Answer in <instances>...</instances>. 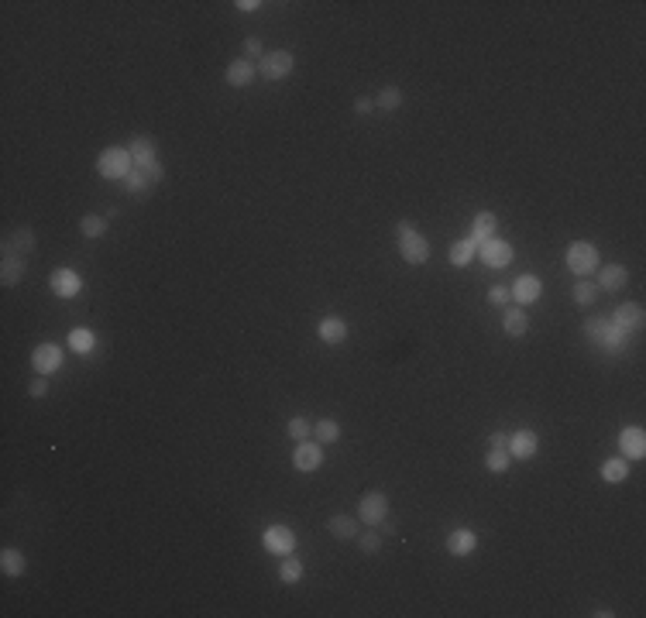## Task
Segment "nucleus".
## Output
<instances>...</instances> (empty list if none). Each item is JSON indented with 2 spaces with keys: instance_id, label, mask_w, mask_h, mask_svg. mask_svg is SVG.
Listing matches in <instances>:
<instances>
[{
  "instance_id": "a19ab883",
  "label": "nucleus",
  "mask_w": 646,
  "mask_h": 618,
  "mask_svg": "<svg viewBox=\"0 0 646 618\" xmlns=\"http://www.w3.org/2000/svg\"><path fill=\"white\" fill-rule=\"evenodd\" d=\"M489 303H491V306H509V303H512V289H509V286H491V289H489Z\"/></svg>"
},
{
  "instance_id": "c03bdc74",
  "label": "nucleus",
  "mask_w": 646,
  "mask_h": 618,
  "mask_svg": "<svg viewBox=\"0 0 646 618\" xmlns=\"http://www.w3.org/2000/svg\"><path fill=\"white\" fill-rule=\"evenodd\" d=\"M244 52H248V58H261V56H265V52H261V41H258V38H248Z\"/></svg>"
},
{
  "instance_id": "c756f323",
  "label": "nucleus",
  "mask_w": 646,
  "mask_h": 618,
  "mask_svg": "<svg viewBox=\"0 0 646 618\" xmlns=\"http://www.w3.org/2000/svg\"><path fill=\"white\" fill-rule=\"evenodd\" d=\"M313 436H316V444L320 446L337 444V440H340V423H337V419H320V423L313 426Z\"/></svg>"
},
{
  "instance_id": "cd10ccee",
  "label": "nucleus",
  "mask_w": 646,
  "mask_h": 618,
  "mask_svg": "<svg viewBox=\"0 0 646 618\" xmlns=\"http://www.w3.org/2000/svg\"><path fill=\"white\" fill-rule=\"evenodd\" d=\"M602 478H605L608 484H622L629 478V461L626 457H608V461L602 464Z\"/></svg>"
},
{
  "instance_id": "b1692460",
  "label": "nucleus",
  "mask_w": 646,
  "mask_h": 618,
  "mask_svg": "<svg viewBox=\"0 0 646 618\" xmlns=\"http://www.w3.org/2000/svg\"><path fill=\"white\" fill-rule=\"evenodd\" d=\"M24 567H28V560H24V553H21V550L7 546V550L0 553V570H4L7 577H21V574H24Z\"/></svg>"
},
{
  "instance_id": "473e14b6",
  "label": "nucleus",
  "mask_w": 646,
  "mask_h": 618,
  "mask_svg": "<svg viewBox=\"0 0 646 618\" xmlns=\"http://www.w3.org/2000/svg\"><path fill=\"white\" fill-rule=\"evenodd\" d=\"M79 231H83V237L97 241V237H103V234H107V220H103V216H97V213H90V216H83V220H79Z\"/></svg>"
},
{
  "instance_id": "2f4dec72",
  "label": "nucleus",
  "mask_w": 646,
  "mask_h": 618,
  "mask_svg": "<svg viewBox=\"0 0 646 618\" xmlns=\"http://www.w3.org/2000/svg\"><path fill=\"white\" fill-rule=\"evenodd\" d=\"M375 107L378 110H399L402 107V90L399 86H382L378 97H375Z\"/></svg>"
},
{
  "instance_id": "a18cd8bd",
  "label": "nucleus",
  "mask_w": 646,
  "mask_h": 618,
  "mask_svg": "<svg viewBox=\"0 0 646 618\" xmlns=\"http://www.w3.org/2000/svg\"><path fill=\"white\" fill-rule=\"evenodd\" d=\"M506 444H509V433H502V429H495L489 436V450L491 446H506Z\"/></svg>"
},
{
  "instance_id": "a878e982",
  "label": "nucleus",
  "mask_w": 646,
  "mask_h": 618,
  "mask_svg": "<svg viewBox=\"0 0 646 618\" xmlns=\"http://www.w3.org/2000/svg\"><path fill=\"white\" fill-rule=\"evenodd\" d=\"M24 271H28V261H24V258H4V265H0V282H4V286H18L21 278H24Z\"/></svg>"
},
{
  "instance_id": "09e8293b",
  "label": "nucleus",
  "mask_w": 646,
  "mask_h": 618,
  "mask_svg": "<svg viewBox=\"0 0 646 618\" xmlns=\"http://www.w3.org/2000/svg\"><path fill=\"white\" fill-rule=\"evenodd\" d=\"M591 615H595V618H612V612H608V608H595Z\"/></svg>"
},
{
  "instance_id": "c85d7f7f",
  "label": "nucleus",
  "mask_w": 646,
  "mask_h": 618,
  "mask_svg": "<svg viewBox=\"0 0 646 618\" xmlns=\"http://www.w3.org/2000/svg\"><path fill=\"white\" fill-rule=\"evenodd\" d=\"M278 580L282 584H299L303 580V563H299V557H293V553L282 557V563H278Z\"/></svg>"
},
{
  "instance_id": "aec40b11",
  "label": "nucleus",
  "mask_w": 646,
  "mask_h": 618,
  "mask_svg": "<svg viewBox=\"0 0 646 618\" xmlns=\"http://www.w3.org/2000/svg\"><path fill=\"white\" fill-rule=\"evenodd\" d=\"M474 546H478L474 529H454L451 536H447V550H451V557H468V553H474Z\"/></svg>"
},
{
  "instance_id": "dca6fc26",
  "label": "nucleus",
  "mask_w": 646,
  "mask_h": 618,
  "mask_svg": "<svg viewBox=\"0 0 646 618\" xmlns=\"http://www.w3.org/2000/svg\"><path fill=\"white\" fill-rule=\"evenodd\" d=\"M509 289H512V303H523V306H529V303H536V299H540L543 282H540L536 275H519Z\"/></svg>"
},
{
  "instance_id": "7c9ffc66",
  "label": "nucleus",
  "mask_w": 646,
  "mask_h": 618,
  "mask_svg": "<svg viewBox=\"0 0 646 618\" xmlns=\"http://www.w3.org/2000/svg\"><path fill=\"white\" fill-rule=\"evenodd\" d=\"M509 464H512V457H509V450H506V446H491L489 454H485V467H489L491 474H506V471H509Z\"/></svg>"
},
{
  "instance_id": "39448f33",
  "label": "nucleus",
  "mask_w": 646,
  "mask_h": 618,
  "mask_svg": "<svg viewBox=\"0 0 646 618\" xmlns=\"http://www.w3.org/2000/svg\"><path fill=\"white\" fill-rule=\"evenodd\" d=\"M261 543H265V550L275 553V557H286V553H293L296 550V536L289 525H269L265 533H261Z\"/></svg>"
},
{
  "instance_id": "423d86ee",
  "label": "nucleus",
  "mask_w": 646,
  "mask_h": 618,
  "mask_svg": "<svg viewBox=\"0 0 646 618\" xmlns=\"http://www.w3.org/2000/svg\"><path fill=\"white\" fill-rule=\"evenodd\" d=\"M385 515H389V498L382 491H368L361 498V505H358V519L365 522V525H378Z\"/></svg>"
},
{
  "instance_id": "e433bc0d",
  "label": "nucleus",
  "mask_w": 646,
  "mask_h": 618,
  "mask_svg": "<svg viewBox=\"0 0 646 618\" xmlns=\"http://www.w3.org/2000/svg\"><path fill=\"white\" fill-rule=\"evenodd\" d=\"M286 433H289V436H293L296 444H299V440H310V433H313V426L306 423V419H303V416H293V419H289V423H286Z\"/></svg>"
},
{
  "instance_id": "37998d69",
  "label": "nucleus",
  "mask_w": 646,
  "mask_h": 618,
  "mask_svg": "<svg viewBox=\"0 0 646 618\" xmlns=\"http://www.w3.org/2000/svg\"><path fill=\"white\" fill-rule=\"evenodd\" d=\"M372 110H375V100L372 97H358V100H354V114H358V117L372 114Z\"/></svg>"
},
{
  "instance_id": "0eeeda50",
  "label": "nucleus",
  "mask_w": 646,
  "mask_h": 618,
  "mask_svg": "<svg viewBox=\"0 0 646 618\" xmlns=\"http://www.w3.org/2000/svg\"><path fill=\"white\" fill-rule=\"evenodd\" d=\"M35 251V231L31 227H18L4 237V258H28Z\"/></svg>"
},
{
  "instance_id": "4be33fe9",
  "label": "nucleus",
  "mask_w": 646,
  "mask_h": 618,
  "mask_svg": "<svg viewBox=\"0 0 646 618\" xmlns=\"http://www.w3.org/2000/svg\"><path fill=\"white\" fill-rule=\"evenodd\" d=\"M502 330H506L509 337H526V330H529L526 309H516V306L506 309V313H502Z\"/></svg>"
},
{
  "instance_id": "6ab92c4d",
  "label": "nucleus",
  "mask_w": 646,
  "mask_h": 618,
  "mask_svg": "<svg viewBox=\"0 0 646 618\" xmlns=\"http://www.w3.org/2000/svg\"><path fill=\"white\" fill-rule=\"evenodd\" d=\"M626 282H629L626 265H602V271H598V289L602 292H619Z\"/></svg>"
},
{
  "instance_id": "c9c22d12",
  "label": "nucleus",
  "mask_w": 646,
  "mask_h": 618,
  "mask_svg": "<svg viewBox=\"0 0 646 618\" xmlns=\"http://www.w3.org/2000/svg\"><path fill=\"white\" fill-rule=\"evenodd\" d=\"M358 546H361V553H378L382 550V533L378 529H365V533H358Z\"/></svg>"
},
{
  "instance_id": "ea45409f",
  "label": "nucleus",
  "mask_w": 646,
  "mask_h": 618,
  "mask_svg": "<svg viewBox=\"0 0 646 618\" xmlns=\"http://www.w3.org/2000/svg\"><path fill=\"white\" fill-rule=\"evenodd\" d=\"M137 172H145L148 175V182H152V186H158V182H162V179H165V169H162V162H145V165H135Z\"/></svg>"
},
{
  "instance_id": "9d476101",
  "label": "nucleus",
  "mask_w": 646,
  "mask_h": 618,
  "mask_svg": "<svg viewBox=\"0 0 646 618\" xmlns=\"http://www.w3.org/2000/svg\"><path fill=\"white\" fill-rule=\"evenodd\" d=\"M320 464H323V446L316 444V440L313 444H310V440H299V444H296V454H293L296 471H306V474H310V471H316Z\"/></svg>"
},
{
  "instance_id": "9b49d317",
  "label": "nucleus",
  "mask_w": 646,
  "mask_h": 618,
  "mask_svg": "<svg viewBox=\"0 0 646 618\" xmlns=\"http://www.w3.org/2000/svg\"><path fill=\"white\" fill-rule=\"evenodd\" d=\"M619 454L626 457V461H640L646 454V433L640 426H626L622 433H619Z\"/></svg>"
},
{
  "instance_id": "58836bf2",
  "label": "nucleus",
  "mask_w": 646,
  "mask_h": 618,
  "mask_svg": "<svg viewBox=\"0 0 646 618\" xmlns=\"http://www.w3.org/2000/svg\"><path fill=\"white\" fill-rule=\"evenodd\" d=\"M124 186H127V193H131V196H145L148 189H152L148 175H145V172H137V169H135L131 175H127V179H124Z\"/></svg>"
},
{
  "instance_id": "f704fd0d",
  "label": "nucleus",
  "mask_w": 646,
  "mask_h": 618,
  "mask_svg": "<svg viewBox=\"0 0 646 618\" xmlns=\"http://www.w3.org/2000/svg\"><path fill=\"white\" fill-rule=\"evenodd\" d=\"M598 299V286L595 282H574V303L578 306H591Z\"/></svg>"
},
{
  "instance_id": "5701e85b",
  "label": "nucleus",
  "mask_w": 646,
  "mask_h": 618,
  "mask_svg": "<svg viewBox=\"0 0 646 618\" xmlns=\"http://www.w3.org/2000/svg\"><path fill=\"white\" fill-rule=\"evenodd\" d=\"M327 529L333 533V540H358V519H351V515H344V512H337V515H330V522H327Z\"/></svg>"
},
{
  "instance_id": "a211bd4d",
  "label": "nucleus",
  "mask_w": 646,
  "mask_h": 618,
  "mask_svg": "<svg viewBox=\"0 0 646 618\" xmlns=\"http://www.w3.org/2000/svg\"><path fill=\"white\" fill-rule=\"evenodd\" d=\"M495 227H499V216H495V213H478V216H474V224H471V244H474V248H481V244H489L491 237H495Z\"/></svg>"
},
{
  "instance_id": "bb28decb",
  "label": "nucleus",
  "mask_w": 646,
  "mask_h": 618,
  "mask_svg": "<svg viewBox=\"0 0 646 618\" xmlns=\"http://www.w3.org/2000/svg\"><path fill=\"white\" fill-rule=\"evenodd\" d=\"M474 254H478V248H474L468 237H464V241H454V244H451L447 261H451L454 268H464V265H471V258H474Z\"/></svg>"
},
{
  "instance_id": "412c9836",
  "label": "nucleus",
  "mask_w": 646,
  "mask_h": 618,
  "mask_svg": "<svg viewBox=\"0 0 646 618\" xmlns=\"http://www.w3.org/2000/svg\"><path fill=\"white\" fill-rule=\"evenodd\" d=\"M131 158H135V165H145V162H155L158 158V148H155V137H148V135H137V137H131Z\"/></svg>"
},
{
  "instance_id": "72a5a7b5",
  "label": "nucleus",
  "mask_w": 646,
  "mask_h": 618,
  "mask_svg": "<svg viewBox=\"0 0 646 618\" xmlns=\"http://www.w3.org/2000/svg\"><path fill=\"white\" fill-rule=\"evenodd\" d=\"M69 347L79 350V354H90L93 350V333L86 327H73L69 330Z\"/></svg>"
},
{
  "instance_id": "79ce46f5",
  "label": "nucleus",
  "mask_w": 646,
  "mask_h": 618,
  "mask_svg": "<svg viewBox=\"0 0 646 618\" xmlns=\"http://www.w3.org/2000/svg\"><path fill=\"white\" fill-rule=\"evenodd\" d=\"M28 392H31V399H45V395H48V378H45V375H38V378L31 382V388H28Z\"/></svg>"
},
{
  "instance_id": "1a4fd4ad",
  "label": "nucleus",
  "mask_w": 646,
  "mask_h": 618,
  "mask_svg": "<svg viewBox=\"0 0 646 618\" xmlns=\"http://www.w3.org/2000/svg\"><path fill=\"white\" fill-rule=\"evenodd\" d=\"M612 327L626 330L629 337L632 333H640L643 330V306L640 303H626V306H615V313H612V320H608Z\"/></svg>"
},
{
  "instance_id": "f8f14e48",
  "label": "nucleus",
  "mask_w": 646,
  "mask_h": 618,
  "mask_svg": "<svg viewBox=\"0 0 646 618\" xmlns=\"http://www.w3.org/2000/svg\"><path fill=\"white\" fill-rule=\"evenodd\" d=\"M348 333H351V327H348V320H340V316H323V320L316 323V337H320L323 344H330V347L344 344Z\"/></svg>"
},
{
  "instance_id": "ddd939ff",
  "label": "nucleus",
  "mask_w": 646,
  "mask_h": 618,
  "mask_svg": "<svg viewBox=\"0 0 646 618\" xmlns=\"http://www.w3.org/2000/svg\"><path fill=\"white\" fill-rule=\"evenodd\" d=\"M536 446H540V436L533 429H516L509 436V444H506V450H509V457H516V461H529L536 454Z\"/></svg>"
},
{
  "instance_id": "49530a36",
  "label": "nucleus",
  "mask_w": 646,
  "mask_h": 618,
  "mask_svg": "<svg viewBox=\"0 0 646 618\" xmlns=\"http://www.w3.org/2000/svg\"><path fill=\"white\" fill-rule=\"evenodd\" d=\"M237 7H241V11H258L261 4H258V0H237Z\"/></svg>"
},
{
  "instance_id": "4468645a",
  "label": "nucleus",
  "mask_w": 646,
  "mask_h": 618,
  "mask_svg": "<svg viewBox=\"0 0 646 618\" xmlns=\"http://www.w3.org/2000/svg\"><path fill=\"white\" fill-rule=\"evenodd\" d=\"M478 254H481V261H485L489 268H506V265L512 261V244H509V241L491 237L489 244H481V248H478Z\"/></svg>"
},
{
  "instance_id": "f257e3e1",
  "label": "nucleus",
  "mask_w": 646,
  "mask_h": 618,
  "mask_svg": "<svg viewBox=\"0 0 646 618\" xmlns=\"http://www.w3.org/2000/svg\"><path fill=\"white\" fill-rule=\"evenodd\" d=\"M97 172L103 179H127L135 172V158L127 148H107V152L97 158Z\"/></svg>"
},
{
  "instance_id": "2eb2a0df",
  "label": "nucleus",
  "mask_w": 646,
  "mask_h": 618,
  "mask_svg": "<svg viewBox=\"0 0 646 618\" xmlns=\"http://www.w3.org/2000/svg\"><path fill=\"white\" fill-rule=\"evenodd\" d=\"M31 365H35V371H38V375H45V378H48V375H56V371L62 367V350L56 347V344H38V347H35V354H31Z\"/></svg>"
},
{
  "instance_id": "6e6552de",
  "label": "nucleus",
  "mask_w": 646,
  "mask_h": 618,
  "mask_svg": "<svg viewBox=\"0 0 646 618\" xmlns=\"http://www.w3.org/2000/svg\"><path fill=\"white\" fill-rule=\"evenodd\" d=\"M48 289L56 292L59 299H73V295H79V289H83V278H79L73 268H56L52 275H48Z\"/></svg>"
},
{
  "instance_id": "7ed1b4c3",
  "label": "nucleus",
  "mask_w": 646,
  "mask_h": 618,
  "mask_svg": "<svg viewBox=\"0 0 646 618\" xmlns=\"http://www.w3.org/2000/svg\"><path fill=\"white\" fill-rule=\"evenodd\" d=\"M568 268L574 275H591V271L598 268V248L595 244H588V241H574L568 248Z\"/></svg>"
},
{
  "instance_id": "de8ad7c7",
  "label": "nucleus",
  "mask_w": 646,
  "mask_h": 618,
  "mask_svg": "<svg viewBox=\"0 0 646 618\" xmlns=\"http://www.w3.org/2000/svg\"><path fill=\"white\" fill-rule=\"evenodd\" d=\"M406 231H412V224H410V220H399V224H395V237H399V234H406Z\"/></svg>"
},
{
  "instance_id": "4c0bfd02",
  "label": "nucleus",
  "mask_w": 646,
  "mask_h": 618,
  "mask_svg": "<svg viewBox=\"0 0 646 618\" xmlns=\"http://www.w3.org/2000/svg\"><path fill=\"white\" fill-rule=\"evenodd\" d=\"M605 330H608V320H605V316H588V320H585V337L591 340V344H598Z\"/></svg>"
},
{
  "instance_id": "f3484780",
  "label": "nucleus",
  "mask_w": 646,
  "mask_h": 618,
  "mask_svg": "<svg viewBox=\"0 0 646 618\" xmlns=\"http://www.w3.org/2000/svg\"><path fill=\"white\" fill-rule=\"evenodd\" d=\"M227 83L237 86V90H244V86H251V79L258 76V66L251 58H234V62H227Z\"/></svg>"
},
{
  "instance_id": "393cba45",
  "label": "nucleus",
  "mask_w": 646,
  "mask_h": 618,
  "mask_svg": "<svg viewBox=\"0 0 646 618\" xmlns=\"http://www.w3.org/2000/svg\"><path fill=\"white\" fill-rule=\"evenodd\" d=\"M598 347H605L608 354H622V350L629 347V333H626V330H619V327H612V323H608V330L602 333V340H598Z\"/></svg>"
},
{
  "instance_id": "20e7f679",
  "label": "nucleus",
  "mask_w": 646,
  "mask_h": 618,
  "mask_svg": "<svg viewBox=\"0 0 646 618\" xmlns=\"http://www.w3.org/2000/svg\"><path fill=\"white\" fill-rule=\"evenodd\" d=\"M399 254H402L406 265H423V261L430 258V241L416 231L399 234Z\"/></svg>"
},
{
  "instance_id": "f03ea898",
  "label": "nucleus",
  "mask_w": 646,
  "mask_h": 618,
  "mask_svg": "<svg viewBox=\"0 0 646 618\" xmlns=\"http://www.w3.org/2000/svg\"><path fill=\"white\" fill-rule=\"evenodd\" d=\"M296 69V56L293 52H286V48H278V52H269V56L258 58V73L269 79V83H275V79H286L289 73Z\"/></svg>"
}]
</instances>
